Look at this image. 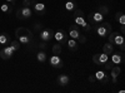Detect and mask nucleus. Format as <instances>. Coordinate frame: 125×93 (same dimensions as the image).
<instances>
[{"label":"nucleus","mask_w":125,"mask_h":93,"mask_svg":"<svg viewBox=\"0 0 125 93\" xmlns=\"http://www.w3.org/2000/svg\"><path fill=\"white\" fill-rule=\"evenodd\" d=\"M15 37L20 44H29L31 42V39H33L34 34L31 30H29L24 27H20L15 30Z\"/></svg>","instance_id":"obj_1"},{"label":"nucleus","mask_w":125,"mask_h":93,"mask_svg":"<svg viewBox=\"0 0 125 93\" xmlns=\"http://www.w3.org/2000/svg\"><path fill=\"white\" fill-rule=\"evenodd\" d=\"M73 18H74V22L75 24H78L79 27H81L85 32H90L91 30V27L88 24V22L84 18V12L80 9H75L74 10V14H73Z\"/></svg>","instance_id":"obj_2"},{"label":"nucleus","mask_w":125,"mask_h":93,"mask_svg":"<svg viewBox=\"0 0 125 93\" xmlns=\"http://www.w3.org/2000/svg\"><path fill=\"white\" fill-rule=\"evenodd\" d=\"M94 32L101 38H106L113 32V28H111V24H109L106 22L105 23L101 22L99 24H94Z\"/></svg>","instance_id":"obj_3"},{"label":"nucleus","mask_w":125,"mask_h":93,"mask_svg":"<svg viewBox=\"0 0 125 93\" xmlns=\"http://www.w3.org/2000/svg\"><path fill=\"white\" fill-rule=\"evenodd\" d=\"M33 15V10L30 9V6H20L16 10V18L19 20H26Z\"/></svg>","instance_id":"obj_4"},{"label":"nucleus","mask_w":125,"mask_h":93,"mask_svg":"<svg viewBox=\"0 0 125 93\" xmlns=\"http://www.w3.org/2000/svg\"><path fill=\"white\" fill-rule=\"evenodd\" d=\"M108 39H109V43L111 44H115V45H120L123 43H125V38L121 33H118V32H111L109 35H108Z\"/></svg>","instance_id":"obj_5"},{"label":"nucleus","mask_w":125,"mask_h":93,"mask_svg":"<svg viewBox=\"0 0 125 93\" xmlns=\"http://www.w3.org/2000/svg\"><path fill=\"white\" fill-rule=\"evenodd\" d=\"M54 39L59 44H65L68 40V34L64 29H59L58 32H54Z\"/></svg>","instance_id":"obj_6"},{"label":"nucleus","mask_w":125,"mask_h":93,"mask_svg":"<svg viewBox=\"0 0 125 93\" xmlns=\"http://www.w3.org/2000/svg\"><path fill=\"white\" fill-rule=\"evenodd\" d=\"M124 60H125V55H124V52H116V53H111V58H110V62L113 64H115V66H119L121 63H124Z\"/></svg>","instance_id":"obj_7"},{"label":"nucleus","mask_w":125,"mask_h":93,"mask_svg":"<svg viewBox=\"0 0 125 93\" xmlns=\"http://www.w3.org/2000/svg\"><path fill=\"white\" fill-rule=\"evenodd\" d=\"M40 39L43 40V42H50L51 39L54 38V32H53V29H50V28H46V29H43V30H40Z\"/></svg>","instance_id":"obj_8"},{"label":"nucleus","mask_w":125,"mask_h":93,"mask_svg":"<svg viewBox=\"0 0 125 93\" xmlns=\"http://www.w3.org/2000/svg\"><path fill=\"white\" fill-rule=\"evenodd\" d=\"M108 60H109V55L105 54L104 52L100 53V54H94L93 55V62L95 64H98V66H104Z\"/></svg>","instance_id":"obj_9"},{"label":"nucleus","mask_w":125,"mask_h":93,"mask_svg":"<svg viewBox=\"0 0 125 93\" xmlns=\"http://www.w3.org/2000/svg\"><path fill=\"white\" fill-rule=\"evenodd\" d=\"M14 53H15V50L13 49L11 45L9 44V45H5L4 49L0 50V57H1L4 60H8V59H10V58L14 55Z\"/></svg>","instance_id":"obj_10"},{"label":"nucleus","mask_w":125,"mask_h":93,"mask_svg":"<svg viewBox=\"0 0 125 93\" xmlns=\"http://www.w3.org/2000/svg\"><path fill=\"white\" fill-rule=\"evenodd\" d=\"M88 19L91 24H99V23L104 22V15L99 12H95V13H90L88 15Z\"/></svg>","instance_id":"obj_11"},{"label":"nucleus","mask_w":125,"mask_h":93,"mask_svg":"<svg viewBox=\"0 0 125 93\" xmlns=\"http://www.w3.org/2000/svg\"><path fill=\"white\" fill-rule=\"evenodd\" d=\"M49 64L51 67H54V68H62V66H64V62H62V59L56 55V54H53L50 58H49Z\"/></svg>","instance_id":"obj_12"},{"label":"nucleus","mask_w":125,"mask_h":93,"mask_svg":"<svg viewBox=\"0 0 125 93\" xmlns=\"http://www.w3.org/2000/svg\"><path fill=\"white\" fill-rule=\"evenodd\" d=\"M94 77H95V79H96V80L101 82V83H104V84L109 83V80H110V76H109V74H106L104 70H98L96 73L94 74Z\"/></svg>","instance_id":"obj_13"},{"label":"nucleus","mask_w":125,"mask_h":93,"mask_svg":"<svg viewBox=\"0 0 125 93\" xmlns=\"http://www.w3.org/2000/svg\"><path fill=\"white\" fill-rule=\"evenodd\" d=\"M121 73V69H120V67L119 66H113L111 67V69H110V77H111V80H113V83L114 84H116V82H118V77H119V74Z\"/></svg>","instance_id":"obj_14"},{"label":"nucleus","mask_w":125,"mask_h":93,"mask_svg":"<svg viewBox=\"0 0 125 93\" xmlns=\"http://www.w3.org/2000/svg\"><path fill=\"white\" fill-rule=\"evenodd\" d=\"M80 34L81 33H80V29H79V25L78 24H71L69 27V35H70V38L78 40V38H79Z\"/></svg>","instance_id":"obj_15"},{"label":"nucleus","mask_w":125,"mask_h":93,"mask_svg":"<svg viewBox=\"0 0 125 93\" xmlns=\"http://www.w3.org/2000/svg\"><path fill=\"white\" fill-rule=\"evenodd\" d=\"M33 9H34V12L38 13L39 15H44L46 13V6L43 3H38L36 1L35 4H33Z\"/></svg>","instance_id":"obj_16"},{"label":"nucleus","mask_w":125,"mask_h":93,"mask_svg":"<svg viewBox=\"0 0 125 93\" xmlns=\"http://www.w3.org/2000/svg\"><path fill=\"white\" fill-rule=\"evenodd\" d=\"M65 44H66V47L69 48V50H70V52H76V50L79 49V43L76 42L75 39H73V38L68 39Z\"/></svg>","instance_id":"obj_17"},{"label":"nucleus","mask_w":125,"mask_h":93,"mask_svg":"<svg viewBox=\"0 0 125 93\" xmlns=\"http://www.w3.org/2000/svg\"><path fill=\"white\" fill-rule=\"evenodd\" d=\"M69 80H70V78H69V76H68V74H60V76L58 77V79H56L58 84H59V86H61V87L68 86Z\"/></svg>","instance_id":"obj_18"},{"label":"nucleus","mask_w":125,"mask_h":93,"mask_svg":"<svg viewBox=\"0 0 125 93\" xmlns=\"http://www.w3.org/2000/svg\"><path fill=\"white\" fill-rule=\"evenodd\" d=\"M11 39H10V35L6 33H1L0 34V45H9Z\"/></svg>","instance_id":"obj_19"},{"label":"nucleus","mask_w":125,"mask_h":93,"mask_svg":"<svg viewBox=\"0 0 125 93\" xmlns=\"http://www.w3.org/2000/svg\"><path fill=\"white\" fill-rule=\"evenodd\" d=\"M0 10H1L3 13H5V14H10L13 12V5L9 4V3H4V4L0 5Z\"/></svg>","instance_id":"obj_20"},{"label":"nucleus","mask_w":125,"mask_h":93,"mask_svg":"<svg viewBox=\"0 0 125 93\" xmlns=\"http://www.w3.org/2000/svg\"><path fill=\"white\" fill-rule=\"evenodd\" d=\"M103 52L105 54H108V55H110L113 52H114V44H111V43H106V44H104V47H103Z\"/></svg>","instance_id":"obj_21"},{"label":"nucleus","mask_w":125,"mask_h":93,"mask_svg":"<svg viewBox=\"0 0 125 93\" xmlns=\"http://www.w3.org/2000/svg\"><path fill=\"white\" fill-rule=\"evenodd\" d=\"M36 59H38V62H40V63H45L46 59H48V54L45 53L44 50L38 52V54H36Z\"/></svg>","instance_id":"obj_22"},{"label":"nucleus","mask_w":125,"mask_h":93,"mask_svg":"<svg viewBox=\"0 0 125 93\" xmlns=\"http://www.w3.org/2000/svg\"><path fill=\"white\" fill-rule=\"evenodd\" d=\"M65 9L68 10V12H74V10L76 9V3L74 1V0H68V1L65 3Z\"/></svg>","instance_id":"obj_23"},{"label":"nucleus","mask_w":125,"mask_h":93,"mask_svg":"<svg viewBox=\"0 0 125 93\" xmlns=\"http://www.w3.org/2000/svg\"><path fill=\"white\" fill-rule=\"evenodd\" d=\"M115 20L120 24V25H125V15L123 12H118L115 14Z\"/></svg>","instance_id":"obj_24"},{"label":"nucleus","mask_w":125,"mask_h":93,"mask_svg":"<svg viewBox=\"0 0 125 93\" xmlns=\"http://www.w3.org/2000/svg\"><path fill=\"white\" fill-rule=\"evenodd\" d=\"M53 54H56V55H59V54H61V44H59V43H56V44H54L53 45Z\"/></svg>","instance_id":"obj_25"},{"label":"nucleus","mask_w":125,"mask_h":93,"mask_svg":"<svg viewBox=\"0 0 125 93\" xmlns=\"http://www.w3.org/2000/svg\"><path fill=\"white\" fill-rule=\"evenodd\" d=\"M98 12L101 13L104 16H105V15L109 13V8H108L106 5H100V6H98Z\"/></svg>","instance_id":"obj_26"},{"label":"nucleus","mask_w":125,"mask_h":93,"mask_svg":"<svg viewBox=\"0 0 125 93\" xmlns=\"http://www.w3.org/2000/svg\"><path fill=\"white\" fill-rule=\"evenodd\" d=\"M35 3H36V0H23V1H21V6H31Z\"/></svg>","instance_id":"obj_27"},{"label":"nucleus","mask_w":125,"mask_h":93,"mask_svg":"<svg viewBox=\"0 0 125 93\" xmlns=\"http://www.w3.org/2000/svg\"><path fill=\"white\" fill-rule=\"evenodd\" d=\"M10 45L13 47V49L16 52V50H19V48H20V43L18 42V40H11L10 42Z\"/></svg>","instance_id":"obj_28"},{"label":"nucleus","mask_w":125,"mask_h":93,"mask_svg":"<svg viewBox=\"0 0 125 93\" xmlns=\"http://www.w3.org/2000/svg\"><path fill=\"white\" fill-rule=\"evenodd\" d=\"M76 42H78L79 44H84V43L86 42V38H85L84 35H81V34H80V35H79V38H78V40H76Z\"/></svg>","instance_id":"obj_29"},{"label":"nucleus","mask_w":125,"mask_h":93,"mask_svg":"<svg viewBox=\"0 0 125 93\" xmlns=\"http://www.w3.org/2000/svg\"><path fill=\"white\" fill-rule=\"evenodd\" d=\"M34 30L35 32H40L41 30V23H35L34 24Z\"/></svg>","instance_id":"obj_30"},{"label":"nucleus","mask_w":125,"mask_h":93,"mask_svg":"<svg viewBox=\"0 0 125 93\" xmlns=\"http://www.w3.org/2000/svg\"><path fill=\"white\" fill-rule=\"evenodd\" d=\"M113 66H114V64L111 63V62H110V60H108V62H106V63H105V64H104V67H105V69H111V67H113Z\"/></svg>","instance_id":"obj_31"},{"label":"nucleus","mask_w":125,"mask_h":93,"mask_svg":"<svg viewBox=\"0 0 125 93\" xmlns=\"http://www.w3.org/2000/svg\"><path fill=\"white\" fill-rule=\"evenodd\" d=\"M38 47H39L40 49H43V50H44V49L46 48V42H41L40 44H38Z\"/></svg>","instance_id":"obj_32"},{"label":"nucleus","mask_w":125,"mask_h":93,"mask_svg":"<svg viewBox=\"0 0 125 93\" xmlns=\"http://www.w3.org/2000/svg\"><path fill=\"white\" fill-rule=\"evenodd\" d=\"M6 3H9V4H11V5H15L16 3H18V0H5Z\"/></svg>","instance_id":"obj_33"},{"label":"nucleus","mask_w":125,"mask_h":93,"mask_svg":"<svg viewBox=\"0 0 125 93\" xmlns=\"http://www.w3.org/2000/svg\"><path fill=\"white\" fill-rule=\"evenodd\" d=\"M89 80L91 82V83H94V82H95L96 79H95V77H94V76H90V77H89Z\"/></svg>","instance_id":"obj_34"},{"label":"nucleus","mask_w":125,"mask_h":93,"mask_svg":"<svg viewBox=\"0 0 125 93\" xmlns=\"http://www.w3.org/2000/svg\"><path fill=\"white\" fill-rule=\"evenodd\" d=\"M119 48H120V50H121V52H124V50H125V43L120 44V45H119Z\"/></svg>","instance_id":"obj_35"},{"label":"nucleus","mask_w":125,"mask_h":93,"mask_svg":"<svg viewBox=\"0 0 125 93\" xmlns=\"http://www.w3.org/2000/svg\"><path fill=\"white\" fill-rule=\"evenodd\" d=\"M120 33H121V34H125V25H121V28H120Z\"/></svg>","instance_id":"obj_36"}]
</instances>
